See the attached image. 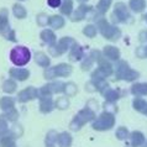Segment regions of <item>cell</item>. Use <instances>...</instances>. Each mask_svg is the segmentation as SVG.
<instances>
[{"label":"cell","instance_id":"obj_8","mask_svg":"<svg viewBox=\"0 0 147 147\" xmlns=\"http://www.w3.org/2000/svg\"><path fill=\"white\" fill-rule=\"evenodd\" d=\"M71 45H74V42H73V40L72 38H69V37H64L59 41L58 43L56 45L55 47H52V48H56V51H51L52 52V55H62L66 51H68V48H71Z\"/></svg>","mask_w":147,"mask_h":147},{"label":"cell","instance_id":"obj_19","mask_svg":"<svg viewBox=\"0 0 147 147\" xmlns=\"http://www.w3.org/2000/svg\"><path fill=\"white\" fill-rule=\"evenodd\" d=\"M48 24L51 25V27H53V28H61V27H63L64 25V20L61 18V16H52V18H50V20H48Z\"/></svg>","mask_w":147,"mask_h":147},{"label":"cell","instance_id":"obj_11","mask_svg":"<svg viewBox=\"0 0 147 147\" xmlns=\"http://www.w3.org/2000/svg\"><path fill=\"white\" fill-rule=\"evenodd\" d=\"M10 76L11 78H15L18 80H25L28 78L30 73L27 69H21V68H13L10 69Z\"/></svg>","mask_w":147,"mask_h":147},{"label":"cell","instance_id":"obj_43","mask_svg":"<svg viewBox=\"0 0 147 147\" xmlns=\"http://www.w3.org/2000/svg\"><path fill=\"white\" fill-rule=\"evenodd\" d=\"M80 1H85V0H80Z\"/></svg>","mask_w":147,"mask_h":147},{"label":"cell","instance_id":"obj_7","mask_svg":"<svg viewBox=\"0 0 147 147\" xmlns=\"http://www.w3.org/2000/svg\"><path fill=\"white\" fill-rule=\"evenodd\" d=\"M111 72H113L111 66H110L109 63L104 62V61H100V67L93 73V78L94 79H104L105 77L111 74Z\"/></svg>","mask_w":147,"mask_h":147},{"label":"cell","instance_id":"obj_27","mask_svg":"<svg viewBox=\"0 0 147 147\" xmlns=\"http://www.w3.org/2000/svg\"><path fill=\"white\" fill-rule=\"evenodd\" d=\"M131 138H132V146L135 147H137V146H140L142 142H144V135H142L141 132H137V131H135L132 135H131Z\"/></svg>","mask_w":147,"mask_h":147},{"label":"cell","instance_id":"obj_38","mask_svg":"<svg viewBox=\"0 0 147 147\" xmlns=\"http://www.w3.org/2000/svg\"><path fill=\"white\" fill-rule=\"evenodd\" d=\"M5 119H9V120H11V121H14L16 117H18V111H16L15 109H13V110H9V111L6 113V115H3Z\"/></svg>","mask_w":147,"mask_h":147},{"label":"cell","instance_id":"obj_5","mask_svg":"<svg viewBox=\"0 0 147 147\" xmlns=\"http://www.w3.org/2000/svg\"><path fill=\"white\" fill-rule=\"evenodd\" d=\"M93 117H94V113L89 108L82 110L78 115L76 116V119L71 122V129L72 130H78V129H80L82 125H84L85 122L90 121Z\"/></svg>","mask_w":147,"mask_h":147},{"label":"cell","instance_id":"obj_9","mask_svg":"<svg viewBox=\"0 0 147 147\" xmlns=\"http://www.w3.org/2000/svg\"><path fill=\"white\" fill-rule=\"evenodd\" d=\"M37 95H38V92L36 90L35 88L28 87V88L25 89V90H22V92L19 93L18 99H19V101H21V103H25V101H28V100H31V99H35Z\"/></svg>","mask_w":147,"mask_h":147},{"label":"cell","instance_id":"obj_40","mask_svg":"<svg viewBox=\"0 0 147 147\" xmlns=\"http://www.w3.org/2000/svg\"><path fill=\"white\" fill-rule=\"evenodd\" d=\"M47 3L51 7H58L62 4V0H47Z\"/></svg>","mask_w":147,"mask_h":147},{"label":"cell","instance_id":"obj_36","mask_svg":"<svg viewBox=\"0 0 147 147\" xmlns=\"http://www.w3.org/2000/svg\"><path fill=\"white\" fill-rule=\"evenodd\" d=\"M127 130H126L125 127H120V129H117V131H116V136L117 138H120V140H125L126 137H127Z\"/></svg>","mask_w":147,"mask_h":147},{"label":"cell","instance_id":"obj_6","mask_svg":"<svg viewBox=\"0 0 147 147\" xmlns=\"http://www.w3.org/2000/svg\"><path fill=\"white\" fill-rule=\"evenodd\" d=\"M116 77L117 79H125V80H134L137 78V73L130 69L129 66L125 62H119L116 67Z\"/></svg>","mask_w":147,"mask_h":147},{"label":"cell","instance_id":"obj_37","mask_svg":"<svg viewBox=\"0 0 147 147\" xmlns=\"http://www.w3.org/2000/svg\"><path fill=\"white\" fill-rule=\"evenodd\" d=\"M64 90H66V93L68 94V96H69V95H74L76 92H77V88H76V85L73 83H69V84L66 85V89H64Z\"/></svg>","mask_w":147,"mask_h":147},{"label":"cell","instance_id":"obj_26","mask_svg":"<svg viewBox=\"0 0 147 147\" xmlns=\"http://www.w3.org/2000/svg\"><path fill=\"white\" fill-rule=\"evenodd\" d=\"M13 10H14V15L16 16V18H19V19L26 18V10H25V7L24 6L19 5V4H15Z\"/></svg>","mask_w":147,"mask_h":147},{"label":"cell","instance_id":"obj_39","mask_svg":"<svg viewBox=\"0 0 147 147\" xmlns=\"http://www.w3.org/2000/svg\"><path fill=\"white\" fill-rule=\"evenodd\" d=\"M48 20H50V19H48L46 15H45V14H41L38 18H37V22L40 24L41 26H45L46 24H48Z\"/></svg>","mask_w":147,"mask_h":147},{"label":"cell","instance_id":"obj_23","mask_svg":"<svg viewBox=\"0 0 147 147\" xmlns=\"http://www.w3.org/2000/svg\"><path fill=\"white\" fill-rule=\"evenodd\" d=\"M3 90L5 93H9V94L14 93L16 90V83L14 80H11V79L5 80L4 82V84H3Z\"/></svg>","mask_w":147,"mask_h":147},{"label":"cell","instance_id":"obj_3","mask_svg":"<svg viewBox=\"0 0 147 147\" xmlns=\"http://www.w3.org/2000/svg\"><path fill=\"white\" fill-rule=\"evenodd\" d=\"M98 26H99V30L101 34H103V36L107 37L108 40H117L121 35L120 30H117L116 27L109 25L108 21H105V20H100Z\"/></svg>","mask_w":147,"mask_h":147},{"label":"cell","instance_id":"obj_20","mask_svg":"<svg viewBox=\"0 0 147 147\" xmlns=\"http://www.w3.org/2000/svg\"><path fill=\"white\" fill-rule=\"evenodd\" d=\"M89 9H90V7L87 6V5H80L78 7V10L76 11V14L73 15V20H83L85 14L89 11Z\"/></svg>","mask_w":147,"mask_h":147},{"label":"cell","instance_id":"obj_14","mask_svg":"<svg viewBox=\"0 0 147 147\" xmlns=\"http://www.w3.org/2000/svg\"><path fill=\"white\" fill-rule=\"evenodd\" d=\"M57 142H58L59 147H69L72 144V137L69 134L62 132L61 135H58V137H57Z\"/></svg>","mask_w":147,"mask_h":147},{"label":"cell","instance_id":"obj_18","mask_svg":"<svg viewBox=\"0 0 147 147\" xmlns=\"http://www.w3.org/2000/svg\"><path fill=\"white\" fill-rule=\"evenodd\" d=\"M82 56H83V52H82V48L79 46H77L74 43L73 45V47L71 48V52H69V57H71V59L73 61H78L82 58Z\"/></svg>","mask_w":147,"mask_h":147},{"label":"cell","instance_id":"obj_22","mask_svg":"<svg viewBox=\"0 0 147 147\" xmlns=\"http://www.w3.org/2000/svg\"><path fill=\"white\" fill-rule=\"evenodd\" d=\"M36 62L37 64L42 67H48V64H50V59H48V57L42 53V52H38V53H36Z\"/></svg>","mask_w":147,"mask_h":147},{"label":"cell","instance_id":"obj_30","mask_svg":"<svg viewBox=\"0 0 147 147\" xmlns=\"http://www.w3.org/2000/svg\"><path fill=\"white\" fill-rule=\"evenodd\" d=\"M134 107L136 110H138V111H142V113H145L146 111V109H147V104L145 103L144 100H141V99H136L134 101Z\"/></svg>","mask_w":147,"mask_h":147},{"label":"cell","instance_id":"obj_13","mask_svg":"<svg viewBox=\"0 0 147 147\" xmlns=\"http://www.w3.org/2000/svg\"><path fill=\"white\" fill-rule=\"evenodd\" d=\"M9 28V15L6 9L0 10V31L4 32Z\"/></svg>","mask_w":147,"mask_h":147},{"label":"cell","instance_id":"obj_35","mask_svg":"<svg viewBox=\"0 0 147 147\" xmlns=\"http://www.w3.org/2000/svg\"><path fill=\"white\" fill-rule=\"evenodd\" d=\"M57 137H58V135H57L55 131H51L50 134L47 135V145L52 146V145H53V142L57 141Z\"/></svg>","mask_w":147,"mask_h":147},{"label":"cell","instance_id":"obj_28","mask_svg":"<svg viewBox=\"0 0 147 147\" xmlns=\"http://www.w3.org/2000/svg\"><path fill=\"white\" fill-rule=\"evenodd\" d=\"M104 95L107 98L108 101H115L117 98H119V93L116 90H113V89H107V92H104Z\"/></svg>","mask_w":147,"mask_h":147},{"label":"cell","instance_id":"obj_15","mask_svg":"<svg viewBox=\"0 0 147 147\" xmlns=\"http://www.w3.org/2000/svg\"><path fill=\"white\" fill-rule=\"evenodd\" d=\"M104 55L107 56L108 58H110V59L116 61V59H119V57H120V52H119V50H117L116 47L107 46L104 48Z\"/></svg>","mask_w":147,"mask_h":147},{"label":"cell","instance_id":"obj_21","mask_svg":"<svg viewBox=\"0 0 147 147\" xmlns=\"http://www.w3.org/2000/svg\"><path fill=\"white\" fill-rule=\"evenodd\" d=\"M145 0H130V7L134 10V11H137V13H140L145 9Z\"/></svg>","mask_w":147,"mask_h":147},{"label":"cell","instance_id":"obj_10","mask_svg":"<svg viewBox=\"0 0 147 147\" xmlns=\"http://www.w3.org/2000/svg\"><path fill=\"white\" fill-rule=\"evenodd\" d=\"M115 15H117V19H120L121 21H125L126 19L129 18V11H127V7L124 3H117L115 5V10H114Z\"/></svg>","mask_w":147,"mask_h":147},{"label":"cell","instance_id":"obj_12","mask_svg":"<svg viewBox=\"0 0 147 147\" xmlns=\"http://www.w3.org/2000/svg\"><path fill=\"white\" fill-rule=\"evenodd\" d=\"M40 100H41V111L42 113H50L52 108H53V103H52V99L48 96H40Z\"/></svg>","mask_w":147,"mask_h":147},{"label":"cell","instance_id":"obj_24","mask_svg":"<svg viewBox=\"0 0 147 147\" xmlns=\"http://www.w3.org/2000/svg\"><path fill=\"white\" fill-rule=\"evenodd\" d=\"M72 9H73V3L72 0H64L62 6H61V11L64 15H71L72 14Z\"/></svg>","mask_w":147,"mask_h":147},{"label":"cell","instance_id":"obj_33","mask_svg":"<svg viewBox=\"0 0 147 147\" xmlns=\"http://www.w3.org/2000/svg\"><path fill=\"white\" fill-rule=\"evenodd\" d=\"M7 132V122L4 116H0V136Z\"/></svg>","mask_w":147,"mask_h":147},{"label":"cell","instance_id":"obj_41","mask_svg":"<svg viewBox=\"0 0 147 147\" xmlns=\"http://www.w3.org/2000/svg\"><path fill=\"white\" fill-rule=\"evenodd\" d=\"M5 37L7 38V40H10V41H16V38H15V34H14V31L13 30H9V32L7 34H3Z\"/></svg>","mask_w":147,"mask_h":147},{"label":"cell","instance_id":"obj_44","mask_svg":"<svg viewBox=\"0 0 147 147\" xmlns=\"http://www.w3.org/2000/svg\"><path fill=\"white\" fill-rule=\"evenodd\" d=\"M48 147H52V146H48Z\"/></svg>","mask_w":147,"mask_h":147},{"label":"cell","instance_id":"obj_16","mask_svg":"<svg viewBox=\"0 0 147 147\" xmlns=\"http://www.w3.org/2000/svg\"><path fill=\"white\" fill-rule=\"evenodd\" d=\"M41 38L48 45H53L56 42V35L51 30H43L41 32Z\"/></svg>","mask_w":147,"mask_h":147},{"label":"cell","instance_id":"obj_42","mask_svg":"<svg viewBox=\"0 0 147 147\" xmlns=\"http://www.w3.org/2000/svg\"><path fill=\"white\" fill-rule=\"evenodd\" d=\"M145 19H146V21H147V15H146V16H145Z\"/></svg>","mask_w":147,"mask_h":147},{"label":"cell","instance_id":"obj_25","mask_svg":"<svg viewBox=\"0 0 147 147\" xmlns=\"http://www.w3.org/2000/svg\"><path fill=\"white\" fill-rule=\"evenodd\" d=\"M0 146L1 147H16L15 140L13 136H4L0 141Z\"/></svg>","mask_w":147,"mask_h":147},{"label":"cell","instance_id":"obj_2","mask_svg":"<svg viewBox=\"0 0 147 147\" xmlns=\"http://www.w3.org/2000/svg\"><path fill=\"white\" fill-rule=\"evenodd\" d=\"M114 124H115V119H114V116L111 115V114L103 113L99 117H98V120L93 124V127L95 130H100V131H103V130L111 129L114 126Z\"/></svg>","mask_w":147,"mask_h":147},{"label":"cell","instance_id":"obj_17","mask_svg":"<svg viewBox=\"0 0 147 147\" xmlns=\"http://www.w3.org/2000/svg\"><path fill=\"white\" fill-rule=\"evenodd\" d=\"M0 108H1L4 111H9V110L14 109V100L11 98L4 96L0 99Z\"/></svg>","mask_w":147,"mask_h":147},{"label":"cell","instance_id":"obj_4","mask_svg":"<svg viewBox=\"0 0 147 147\" xmlns=\"http://www.w3.org/2000/svg\"><path fill=\"white\" fill-rule=\"evenodd\" d=\"M72 73V67L68 66L66 63H62V64H58L53 68H50V69H46L45 71V77L46 78H55V77H67Z\"/></svg>","mask_w":147,"mask_h":147},{"label":"cell","instance_id":"obj_34","mask_svg":"<svg viewBox=\"0 0 147 147\" xmlns=\"http://www.w3.org/2000/svg\"><path fill=\"white\" fill-rule=\"evenodd\" d=\"M68 105H69V101L67 98H59L57 100V108H59V109H66L68 108Z\"/></svg>","mask_w":147,"mask_h":147},{"label":"cell","instance_id":"obj_31","mask_svg":"<svg viewBox=\"0 0 147 147\" xmlns=\"http://www.w3.org/2000/svg\"><path fill=\"white\" fill-rule=\"evenodd\" d=\"M110 4H111V0H100L99 4H98V11L104 14L110 6Z\"/></svg>","mask_w":147,"mask_h":147},{"label":"cell","instance_id":"obj_1","mask_svg":"<svg viewBox=\"0 0 147 147\" xmlns=\"http://www.w3.org/2000/svg\"><path fill=\"white\" fill-rule=\"evenodd\" d=\"M30 58H31L30 51H28V48L24 46L15 47L10 52V59L16 66H25L26 63H28Z\"/></svg>","mask_w":147,"mask_h":147},{"label":"cell","instance_id":"obj_29","mask_svg":"<svg viewBox=\"0 0 147 147\" xmlns=\"http://www.w3.org/2000/svg\"><path fill=\"white\" fill-rule=\"evenodd\" d=\"M134 94H147V84H136L132 87Z\"/></svg>","mask_w":147,"mask_h":147},{"label":"cell","instance_id":"obj_32","mask_svg":"<svg viewBox=\"0 0 147 147\" xmlns=\"http://www.w3.org/2000/svg\"><path fill=\"white\" fill-rule=\"evenodd\" d=\"M83 32H84L85 36H88V37H94V36L96 35V28L94 27L93 25H88V26L84 27Z\"/></svg>","mask_w":147,"mask_h":147}]
</instances>
